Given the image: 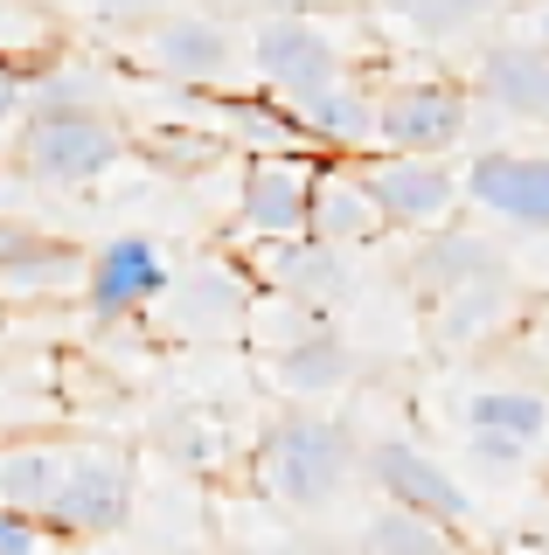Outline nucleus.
I'll use <instances>...</instances> for the list:
<instances>
[{
	"instance_id": "obj_1",
	"label": "nucleus",
	"mask_w": 549,
	"mask_h": 555,
	"mask_svg": "<svg viewBox=\"0 0 549 555\" xmlns=\"http://www.w3.org/2000/svg\"><path fill=\"white\" fill-rule=\"evenodd\" d=\"M369 465V451L355 444V430L341 416H320V410H285L265 438L251 444V479L265 500L293 514H314L328 500L348 493V479Z\"/></svg>"
},
{
	"instance_id": "obj_2",
	"label": "nucleus",
	"mask_w": 549,
	"mask_h": 555,
	"mask_svg": "<svg viewBox=\"0 0 549 555\" xmlns=\"http://www.w3.org/2000/svg\"><path fill=\"white\" fill-rule=\"evenodd\" d=\"M132 153L126 126L112 112H28L14 139V167L42 188H91Z\"/></svg>"
},
{
	"instance_id": "obj_3",
	"label": "nucleus",
	"mask_w": 549,
	"mask_h": 555,
	"mask_svg": "<svg viewBox=\"0 0 549 555\" xmlns=\"http://www.w3.org/2000/svg\"><path fill=\"white\" fill-rule=\"evenodd\" d=\"M251 77L299 112L306 98L334 91L348 77V49H341V35L320 14H265L251 28Z\"/></svg>"
},
{
	"instance_id": "obj_4",
	"label": "nucleus",
	"mask_w": 549,
	"mask_h": 555,
	"mask_svg": "<svg viewBox=\"0 0 549 555\" xmlns=\"http://www.w3.org/2000/svg\"><path fill=\"white\" fill-rule=\"evenodd\" d=\"M467 132H473V91L452 77H404L375 91V153L445 160Z\"/></svg>"
},
{
	"instance_id": "obj_5",
	"label": "nucleus",
	"mask_w": 549,
	"mask_h": 555,
	"mask_svg": "<svg viewBox=\"0 0 549 555\" xmlns=\"http://www.w3.org/2000/svg\"><path fill=\"white\" fill-rule=\"evenodd\" d=\"M140 63L153 77L181 83V91H237V77L251 69V42L230 22H209V14H167L161 28H146Z\"/></svg>"
},
{
	"instance_id": "obj_6",
	"label": "nucleus",
	"mask_w": 549,
	"mask_h": 555,
	"mask_svg": "<svg viewBox=\"0 0 549 555\" xmlns=\"http://www.w3.org/2000/svg\"><path fill=\"white\" fill-rule=\"evenodd\" d=\"M132 520V459L112 444L71 451V479H63L56 507H49V542H98Z\"/></svg>"
},
{
	"instance_id": "obj_7",
	"label": "nucleus",
	"mask_w": 549,
	"mask_h": 555,
	"mask_svg": "<svg viewBox=\"0 0 549 555\" xmlns=\"http://www.w3.org/2000/svg\"><path fill=\"white\" fill-rule=\"evenodd\" d=\"M251 285L271 292V299H299V306H341L355 299V285H362V271H355V257L341 250V243H320V236H271V243H251L244 257Z\"/></svg>"
},
{
	"instance_id": "obj_8",
	"label": "nucleus",
	"mask_w": 549,
	"mask_h": 555,
	"mask_svg": "<svg viewBox=\"0 0 549 555\" xmlns=\"http://www.w3.org/2000/svg\"><path fill=\"white\" fill-rule=\"evenodd\" d=\"M175 257L161 250L153 236L126 230L112 236L105 250H91V278H84V306L98 312V320H140V312L167 306V292H175Z\"/></svg>"
},
{
	"instance_id": "obj_9",
	"label": "nucleus",
	"mask_w": 549,
	"mask_h": 555,
	"mask_svg": "<svg viewBox=\"0 0 549 555\" xmlns=\"http://www.w3.org/2000/svg\"><path fill=\"white\" fill-rule=\"evenodd\" d=\"M369 473H375V486L390 493V507L424 514V520H438V528H452V534H467V542H473V500H467V486L445 473V465H438L424 444H410V438H375V444H369Z\"/></svg>"
},
{
	"instance_id": "obj_10",
	"label": "nucleus",
	"mask_w": 549,
	"mask_h": 555,
	"mask_svg": "<svg viewBox=\"0 0 549 555\" xmlns=\"http://www.w3.org/2000/svg\"><path fill=\"white\" fill-rule=\"evenodd\" d=\"M251 306H257L251 271L230 264V257H209V264L175 278L161 320L175 326L181 340H237V334H251Z\"/></svg>"
},
{
	"instance_id": "obj_11",
	"label": "nucleus",
	"mask_w": 549,
	"mask_h": 555,
	"mask_svg": "<svg viewBox=\"0 0 549 555\" xmlns=\"http://www.w3.org/2000/svg\"><path fill=\"white\" fill-rule=\"evenodd\" d=\"M314 181H320L314 153H257L244 167V195H237V216H244L251 243L314 230Z\"/></svg>"
},
{
	"instance_id": "obj_12",
	"label": "nucleus",
	"mask_w": 549,
	"mask_h": 555,
	"mask_svg": "<svg viewBox=\"0 0 549 555\" xmlns=\"http://www.w3.org/2000/svg\"><path fill=\"white\" fill-rule=\"evenodd\" d=\"M375 202H383L390 230H418V236H438L452 222V208L467 202V173L445 167V160H397V153H375L362 160Z\"/></svg>"
},
{
	"instance_id": "obj_13",
	"label": "nucleus",
	"mask_w": 549,
	"mask_h": 555,
	"mask_svg": "<svg viewBox=\"0 0 549 555\" xmlns=\"http://www.w3.org/2000/svg\"><path fill=\"white\" fill-rule=\"evenodd\" d=\"M84 278H91V257L77 243L22 216H0V299H63V292H84Z\"/></svg>"
},
{
	"instance_id": "obj_14",
	"label": "nucleus",
	"mask_w": 549,
	"mask_h": 555,
	"mask_svg": "<svg viewBox=\"0 0 549 555\" xmlns=\"http://www.w3.org/2000/svg\"><path fill=\"white\" fill-rule=\"evenodd\" d=\"M501 271H508L501 243L487 230H467V222H445V230L424 236V250L404 264V278H410V292H418L424 312L459 299V292H473V285H487V278H501Z\"/></svg>"
},
{
	"instance_id": "obj_15",
	"label": "nucleus",
	"mask_w": 549,
	"mask_h": 555,
	"mask_svg": "<svg viewBox=\"0 0 549 555\" xmlns=\"http://www.w3.org/2000/svg\"><path fill=\"white\" fill-rule=\"evenodd\" d=\"M467 202L514 230H549V153H480L459 167Z\"/></svg>"
},
{
	"instance_id": "obj_16",
	"label": "nucleus",
	"mask_w": 549,
	"mask_h": 555,
	"mask_svg": "<svg viewBox=\"0 0 549 555\" xmlns=\"http://www.w3.org/2000/svg\"><path fill=\"white\" fill-rule=\"evenodd\" d=\"M383 230H390V216H383V202H375L362 160H320V181H314V230H306V236L355 250V243H369V236H383Z\"/></svg>"
},
{
	"instance_id": "obj_17",
	"label": "nucleus",
	"mask_w": 549,
	"mask_h": 555,
	"mask_svg": "<svg viewBox=\"0 0 549 555\" xmlns=\"http://www.w3.org/2000/svg\"><path fill=\"white\" fill-rule=\"evenodd\" d=\"M473 98L501 104L508 118H549V49L542 42H494L473 69Z\"/></svg>"
},
{
	"instance_id": "obj_18",
	"label": "nucleus",
	"mask_w": 549,
	"mask_h": 555,
	"mask_svg": "<svg viewBox=\"0 0 549 555\" xmlns=\"http://www.w3.org/2000/svg\"><path fill=\"white\" fill-rule=\"evenodd\" d=\"M522 312H528L522 285H514V271H501V278H487V285L432 306L424 320H432L438 347H473V340H494V334H508V326H522Z\"/></svg>"
},
{
	"instance_id": "obj_19",
	"label": "nucleus",
	"mask_w": 549,
	"mask_h": 555,
	"mask_svg": "<svg viewBox=\"0 0 549 555\" xmlns=\"http://www.w3.org/2000/svg\"><path fill=\"white\" fill-rule=\"evenodd\" d=\"M63 479H71V444H42V438L0 444V507H8V514L49 520Z\"/></svg>"
},
{
	"instance_id": "obj_20",
	"label": "nucleus",
	"mask_w": 549,
	"mask_h": 555,
	"mask_svg": "<svg viewBox=\"0 0 549 555\" xmlns=\"http://www.w3.org/2000/svg\"><path fill=\"white\" fill-rule=\"evenodd\" d=\"M299 126L314 132V146L334 153V160L375 153V91H362L355 77H341L334 91H320V98L299 104Z\"/></svg>"
},
{
	"instance_id": "obj_21",
	"label": "nucleus",
	"mask_w": 549,
	"mask_h": 555,
	"mask_svg": "<svg viewBox=\"0 0 549 555\" xmlns=\"http://www.w3.org/2000/svg\"><path fill=\"white\" fill-rule=\"evenodd\" d=\"M355 347L334 334H314V340H299V347H285V354H265V375L279 382L285 396H328V389H348L355 382Z\"/></svg>"
},
{
	"instance_id": "obj_22",
	"label": "nucleus",
	"mask_w": 549,
	"mask_h": 555,
	"mask_svg": "<svg viewBox=\"0 0 549 555\" xmlns=\"http://www.w3.org/2000/svg\"><path fill=\"white\" fill-rule=\"evenodd\" d=\"M216 112L230 118V132L251 146V160H257V153H314V160H320V146H314V132L299 126V112L279 104L271 91H230Z\"/></svg>"
},
{
	"instance_id": "obj_23",
	"label": "nucleus",
	"mask_w": 549,
	"mask_h": 555,
	"mask_svg": "<svg viewBox=\"0 0 549 555\" xmlns=\"http://www.w3.org/2000/svg\"><path fill=\"white\" fill-rule=\"evenodd\" d=\"M355 555H473L467 534L438 528L424 514H404V507H375L355 534Z\"/></svg>"
},
{
	"instance_id": "obj_24",
	"label": "nucleus",
	"mask_w": 549,
	"mask_h": 555,
	"mask_svg": "<svg viewBox=\"0 0 549 555\" xmlns=\"http://www.w3.org/2000/svg\"><path fill=\"white\" fill-rule=\"evenodd\" d=\"M467 430H508V438L542 444L549 438V396L514 389V382H487V389L467 396Z\"/></svg>"
},
{
	"instance_id": "obj_25",
	"label": "nucleus",
	"mask_w": 549,
	"mask_h": 555,
	"mask_svg": "<svg viewBox=\"0 0 549 555\" xmlns=\"http://www.w3.org/2000/svg\"><path fill=\"white\" fill-rule=\"evenodd\" d=\"M328 312L320 306H299V299H271V292H257V306H251V340L265 347V354H285V347H299V340H314V334H328Z\"/></svg>"
},
{
	"instance_id": "obj_26",
	"label": "nucleus",
	"mask_w": 549,
	"mask_h": 555,
	"mask_svg": "<svg viewBox=\"0 0 549 555\" xmlns=\"http://www.w3.org/2000/svg\"><path fill=\"white\" fill-rule=\"evenodd\" d=\"M494 8H501V0H410L404 22L418 35H432V42H459V35H473L480 22H494Z\"/></svg>"
},
{
	"instance_id": "obj_27",
	"label": "nucleus",
	"mask_w": 549,
	"mask_h": 555,
	"mask_svg": "<svg viewBox=\"0 0 549 555\" xmlns=\"http://www.w3.org/2000/svg\"><path fill=\"white\" fill-rule=\"evenodd\" d=\"M467 451L487 473H522L528 459H536V444L528 438H508V430H467Z\"/></svg>"
},
{
	"instance_id": "obj_28",
	"label": "nucleus",
	"mask_w": 549,
	"mask_h": 555,
	"mask_svg": "<svg viewBox=\"0 0 549 555\" xmlns=\"http://www.w3.org/2000/svg\"><path fill=\"white\" fill-rule=\"evenodd\" d=\"M146 153H153V160H167V167H202V160H216V153H222V139L161 132V139H146Z\"/></svg>"
},
{
	"instance_id": "obj_29",
	"label": "nucleus",
	"mask_w": 549,
	"mask_h": 555,
	"mask_svg": "<svg viewBox=\"0 0 549 555\" xmlns=\"http://www.w3.org/2000/svg\"><path fill=\"white\" fill-rule=\"evenodd\" d=\"M28 91H36V69L0 56V126H14V118H28Z\"/></svg>"
},
{
	"instance_id": "obj_30",
	"label": "nucleus",
	"mask_w": 549,
	"mask_h": 555,
	"mask_svg": "<svg viewBox=\"0 0 549 555\" xmlns=\"http://www.w3.org/2000/svg\"><path fill=\"white\" fill-rule=\"evenodd\" d=\"M91 8H98V22H105V28H161L167 22V0H91Z\"/></svg>"
},
{
	"instance_id": "obj_31",
	"label": "nucleus",
	"mask_w": 549,
	"mask_h": 555,
	"mask_svg": "<svg viewBox=\"0 0 549 555\" xmlns=\"http://www.w3.org/2000/svg\"><path fill=\"white\" fill-rule=\"evenodd\" d=\"M42 542H49L42 520H28V514H8V507H0V555H42Z\"/></svg>"
},
{
	"instance_id": "obj_32",
	"label": "nucleus",
	"mask_w": 549,
	"mask_h": 555,
	"mask_svg": "<svg viewBox=\"0 0 549 555\" xmlns=\"http://www.w3.org/2000/svg\"><path fill=\"white\" fill-rule=\"evenodd\" d=\"M271 14H314V8H334V0H265Z\"/></svg>"
},
{
	"instance_id": "obj_33",
	"label": "nucleus",
	"mask_w": 549,
	"mask_h": 555,
	"mask_svg": "<svg viewBox=\"0 0 549 555\" xmlns=\"http://www.w3.org/2000/svg\"><path fill=\"white\" fill-rule=\"evenodd\" d=\"M348 8H369V14H404L410 0H348Z\"/></svg>"
},
{
	"instance_id": "obj_34",
	"label": "nucleus",
	"mask_w": 549,
	"mask_h": 555,
	"mask_svg": "<svg viewBox=\"0 0 549 555\" xmlns=\"http://www.w3.org/2000/svg\"><path fill=\"white\" fill-rule=\"evenodd\" d=\"M536 28H542V35H549V14H536Z\"/></svg>"
}]
</instances>
